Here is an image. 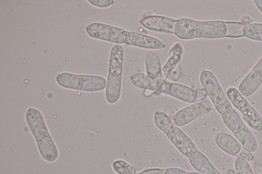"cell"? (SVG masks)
<instances>
[{"mask_svg":"<svg viewBox=\"0 0 262 174\" xmlns=\"http://www.w3.org/2000/svg\"><path fill=\"white\" fill-rule=\"evenodd\" d=\"M26 119L42 157L48 162L55 161L58 156V149L41 113L36 108H30L26 112Z\"/></svg>","mask_w":262,"mask_h":174,"instance_id":"cell-1","label":"cell"},{"mask_svg":"<svg viewBox=\"0 0 262 174\" xmlns=\"http://www.w3.org/2000/svg\"><path fill=\"white\" fill-rule=\"evenodd\" d=\"M156 127L163 132L175 147L188 158L194 155L196 147L191 139L172 122L169 116L163 111H156L154 115Z\"/></svg>","mask_w":262,"mask_h":174,"instance_id":"cell-2","label":"cell"},{"mask_svg":"<svg viewBox=\"0 0 262 174\" xmlns=\"http://www.w3.org/2000/svg\"><path fill=\"white\" fill-rule=\"evenodd\" d=\"M124 52L120 44H115L110 54L105 97L110 104L117 102L121 94Z\"/></svg>","mask_w":262,"mask_h":174,"instance_id":"cell-3","label":"cell"},{"mask_svg":"<svg viewBox=\"0 0 262 174\" xmlns=\"http://www.w3.org/2000/svg\"><path fill=\"white\" fill-rule=\"evenodd\" d=\"M56 81L63 88L86 92L101 91L106 86L105 78L97 75L63 72L57 75Z\"/></svg>","mask_w":262,"mask_h":174,"instance_id":"cell-4","label":"cell"},{"mask_svg":"<svg viewBox=\"0 0 262 174\" xmlns=\"http://www.w3.org/2000/svg\"><path fill=\"white\" fill-rule=\"evenodd\" d=\"M200 81L217 111L221 115L232 108L217 78L210 70H205L200 75Z\"/></svg>","mask_w":262,"mask_h":174,"instance_id":"cell-5","label":"cell"},{"mask_svg":"<svg viewBox=\"0 0 262 174\" xmlns=\"http://www.w3.org/2000/svg\"><path fill=\"white\" fill-rule=\"evenodd\" d=\"M222 118L243 147L251 153L256 150L257 144L255 137L234 109L232 108L222 114Z\"/></svg>","mask_w":262,"mask_h":174,"instance_id":"cell-6","label":"cell"},{"mask_svg":"<svg viewBox=\"0 0 262 174\" xmlns=\"http://www.w3.org/2000/svg\"><path fill=\"white\" fill-rule=\"evenodd\" d=\"M226 95L231 104L240 112L245 121L252 129L256 131L262 130V117L236 88H228Z\"/></svg>","mask_w":262,"mask_h":174,"instance_id":"cell-7","label":"cell"},{"mask_svg":"<svg viewBox=\"0 0 262 174\" xmlns=\"http://www.w3.org/2000/svg\"><path fill=\"white\" fill-rule=\"evenodd\" d=\"M85 31L93 38L117 44L125 43L128 32L123 29L99 22L91 23L86 27Z\"/></svg>","mask_w":262,"mask_h":174,"instance_id":"cell-8","label":"cell"},{"mask_svg":"<svg viewBox=\"0 0 262 174\" xmlns=\"http://www.w3.org/2000/svg\"><path fill=\"white\" fill-rule=\"evenodd\" d=\"M157 92L169 95L189 103H194L196 98V90L192 88L166 80L161 82Z\"/></svg>","mask_w":262,"mask_h":174,"instance_id":"cell-9","label":"cell"},{"mask_svg":"<svg viewBox=\"0 0 262 174\" xmlns=\"http://www.w3.org/2000/svg\"><path fill=\"white\" fill-rule=\"evenodd\" d=\"M262 83V57L240 83L238 90L244 96L252 95Z\"/></svg>","mask_w":262,"mask_h":174,"instance_id":"cell-10","label":"cell"},{"mask_svg":"<svg viewBox=\"0 0 262 174\" xmlns=\"http://www.w3.org/2000/svg\"><path fill=\"white\" fill-rule=\"evenodd\" d=\"M227 28L221 20L197 21L196 38L216 39L225 37Z\"/></svg>","mask_w":262,"mask_h":174,"instance_id":"cell-11","label":"cell"},{"mask_svg":"<svg viewBox=\"0 0 262 174\" xmlns=\"http://www.w3.org/2000/svg\"><path fill=\"white\" fill-rule=\"evenodd\" d=\"M205 110L202 102L194 103L177 111L171 119L176 126L182 127L202 115Z\"/></svg>","mask_w":262,"mask_h":174,"instance_id":"cell-12","label":"cell"},{"mask_svg":"<svg viewBox=\"0 0 262 174\" xmlns=\"http://www.w3.org/2000/svg\"><path fill=\"white\" fill-rule=\"evenodd\" d=\"M125 44L147 49H161L165 44L159 39L134 32H127Z\"/></svg>","mask_w":262,"mask_h":174,"instance_id":"cell-13","label":"cell"},{"mask_svg":"<svg viewBox=\"0 0 262 174\" xmlns=\"http://www.w3.org/2000/svg\"><path fill=\"white\" fill-rule=\"evenodd\" d=\"M214 140L216 145L222 150L237 157L244 148L236 139L225 132L217 133L215 136Z\"/></svg>","mask_w":262,"mask_h":174,"instance_id":"cell-14","label":"cell"},{"mask_svg":"<svg viewBox=\"0 0 262 174\" xmlns=\"http://www.w3.org/2000/svg\"><path fill=\"white\" fill-rule=\"evenodd\" d=\"M197 21L188 18L178 19L174 27V34L179 38L189 40L195 38Z\"/></svg>","mask_w":262,"mask_h":174,"instance_id":"cell-15","label":"cell"},{"mask_svg":"<svg viewBox=\"0 0 262 174\" xmlns=\"http://www.w3.org/2000/svg\"><path fill=\"white\" fill-rule=\"evenodd\" d=\"M183 47L180 42L175 43L168 53V58L162 68L161 73L157 78L166 80L168 76L178 64L180 63L183 54Z\"/></svg>","mask_w":262,"mask_h":174,"instance_id":"cell-16","label":"cell"},{"mask_svg":"<svg viewBox=\"0 0 262 174\" xmlns=\"http://www.w3.org/2000/svg\"><path fill=\"white\" fill-rule=\"evenodd\" d=\"M188 160L191 165L201 174H221L207 157L199 151L188 158Z\"/></svg>","mask_w":262,"mask_h":174,"instance_id":"cell-17","label":"cell"},{"mask_svg":"<svg viewBox=\"0 0 262 174\" xmlns=\"http://www.w3.org/2000/svg\"><path fill=\"white\" fill-rule=\"evenodd\" d=\"M130 82L135 87L154 91H157L162 80L148 76L141 72L133 74Z\"/></svg>","mask_w":262,"mask_h":174,"instance_id":"cell-18","label":"cell"},{"mask_svg":"<svg viewBox=\"0 0 262 174\" xmlns=\"http://www.w3.org/2000/svg\"><path fill=\"white\" fill-rule=\"evenodd\" d=\"M146 74L157 78L160 76L162 71L161 62L159 56L155 53L148 54L145 59Z\"/></svg>","mask_w":262,"mask_h":174,"instance_id":"cell-19","label":"cell"},{"mask_svg":"<svg viewBox=\"0 0 262 174\" xmlns=\"http://www.w3.org/2000/svg\"><path fill=\"white\" fill-rule=\"evenodd\" d=\"M243 33L250 39L262 41V23H252L245 26Z\"/></svg>","mask_w":262,"mask_h":174,"instance_id":"cell-20","label":"cell"},{"mask_svg":"<svg viewBox=\"0 0 262 174\" xmlns=\"http://www.w3.org/2000/svg\"><path fill=\"white\" fill-rule=\"evenodd\" d=\"M227 28L225 37L240 38L244 36L243 29L245 26L240 22L224 21Z\"/></svg>","mask_w":262,"mask_h":174,"instance_id":"cell-21","label":"cell"},{"mask_svg":"<svg viewBox=\"0 0 262 174\" xmlns=\"http://www.w3.org/2000/svg\"><path fill=\"white\" fill-rule=\"evenodd\" d=\"M162 16L149 15L142 18L140 20V24L146 29L156 32L161 33L159 28V23Z\"/></svg>","mask_w":262,"mask_h":174,"instance_id":"cell-22","label":"cell"},{"mask_svg":"<svg viewBox=\"0 0 262 174\" xmlns=\"http://www.w3.org/2000/svg\"><path fill=\"white\" fill-rule=\"evenodd\" d=\"M112 168L118 174H136V168L122 160L113 161Z\"/></svg>","mask_w":262,"mask_h":174,"instance_id":"cell-23","label":"cell"},{"mask_svg":"<svg viewBox=\"0 0 262 174\" xmlns=\"http://www.w3.org/2000/svg\"><path fill=\"white\" fill-rule=\"evenodd\" d=\"M178 19L162 16L159 23L161 33L174 34V27Z\"/></svg>","mask_w":262,"mask_h":174,"instance_id":"cell-24","label":"cell"},{"mask_svg":"<svg viewBox=\"0 0 262 174\" xmlns=\"http://www.w3.org/2000/svg\"><path fill=\"white\" fill-rule=\"evenodd\" d=\"M236 171L238 174H254V172L247 161L237 158L234 163Z\"/></svg>","mask_w":262,"mask_h":174,"instance_id":"cell-25","label":"cell"},{"mask_svg":"<svg viewBox=\"0 0 262 174\" xmlns=\"http://www.w3.org/2000/svg\"><path fill=\"white\" fill-rule=\"evenodd\" d=\"M91 4L98 8L108 7L114 3L113 0H87Z\"/></svg>","mask_w":262,"mask_h":174,"instance_id":"cell-26","label":"cell"},{"mask_svg":"<svg viewBox=\"0 0 262 174\" xmlns=\"http://www.w3.org/2000/svg\"><path fill=\"white\" fill-rule=\"evenodd\" d=\"M237 158H239L248 161H252L254 159V156L252 153L245 148H244L241 153L238 155Z\"/></svg>","mask_w":262,"mask_h":174,"instance_id":"cell-27","label":"cell"},{"mask_svg":"<svg viewBox=\"0 0 262 174\" xmlns=\"http://www.w3.org/2000/svg\"><path fill=\"white\" fill-rule=\"evenodd\" d=\"M181 74V69L180 63L177 65L170 73V76L174 81H177Z\"/></svg>","mask_w":262,"mask_h":174,"instance_id":"cell-28","label":"cell"},{"mask_svg":"<svg viewBox=\"0 0 262 174\" xmlns=\"http://www.w3.org/2000/svg\"><path fill=\"white\" fill-rule=\"evenodd\" d=\"M164 174H188V172L177 167H170L166 169Z\"/></svg>","mask_w":262,"mask_h":174,"instance_id":"cell-29","label":"cell"},{"mask_svg":"<svg viewBox=\"0 0 262 174\" xmlns=\"http://www.w3.org/2000/svg\"><path fill=\"white\" fill-rule=\"evenodd\" d=\"M196 98L195 103L200 102L204 100L207 97V93L204 88L196 90Z\"/></svg>","mask_w":262,"mask_h":174,"instance_id":"cell-30","label":"cell"},{"mask_svg":"<svg viewBox=\"0 0 262 174\" xmlns=\"http://www.w3.org/2000/svg\"><path fill=\"white\" fill-rule=\"evenodd\" d=\"M166 169L151 168L144 170L139 174H164Z\"/></svg>","mask_w":262,"mask_h":174,"instance_id":"cell-31","label":"cell"},{"mask_svg":"<svg viewBox=\"0 0 262 174\" xmlns=\"http://www.w3.org/2000/svg\"><path fill=\"white\" fill-rule=\"evenodd\" d=\"M253 20L252 18L249 16H243L240 20L241 22L245 26H248L253 22Z\"/></svg>","mask_w":262,"mask_h":174,"instance_id":"cell-32","label":"cell"},{"mask_svg":"<svg viewBox=\"0 0 262 174\" xmlns=\"http://www.w3.org/2000/svg\"><path fill=\"white\" fill-rule=\"evenodd\" d=\"M254 171L255 174H262V164L258 162H256L254 164Z\"/></svg>","mask_w":262,"mask_h":174,"instance_id":"cell-33","label":"cell"},{"mask_svg":"<svg viewBox=\"0 0 262 174\" xmlns=\"http://www.w3.org/2000/svg\"><path fill=\"white\" fill-rule=\"evenodd\" d=\"M253 2L260 12L262 13V0H254Z\"/></svg>","mask_w":262,"mask_h":174,"instance_id":"cell-34","label":"cell"},{"mask_svg":"<svg viewBox=\"0 0 262 174\" xmlns=\"http://www.w3.org/2000/svg\"><path fill=\"white\" fill-rule=\"evenodd\" d=\"M227 174H238V172L233 169H230L228 170Z\"/></svg>","mask_w":262,"mask_h":174,"instance_id":"cell-35","label":"cell"},{"mask_svg":"<svg viewBox=\"0 0 262 174\" xmlns=\"http://www.w3.org/2000/svg\"><path fill=\"white\" fill-rule=\"evenodd\" d=\"M188 174H201L200 172H188Z\"/></svg>","mask_w":262,"mask_h":174,"instance_id":"cell-36","label":"cell"},{"mask_svg":"<svg viewBox=\"0 0 262 174\" xmlns=\"http://www.w3.org/2000/svg\"><path fill=\"white\" fill-rule=\"evenodd\" d=\"M138 174H139V173H138Z\"/></svg>","mask_w":262,"mask_h":174,"instance_id":"cell-37","label":"cell"}]
</instances>
